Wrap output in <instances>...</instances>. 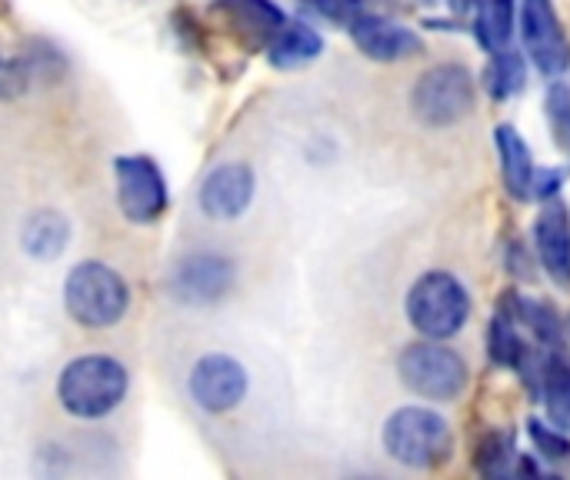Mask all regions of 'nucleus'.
<instances>
[{"label": "nucleus", "instance_id": "nucleus-11", "mask_svg": "<svg viewBox=\"0 0 570 480\" xmlns=\"http://www.w3.org/2000/svg\"><path fill=\"white\" fill-rule=\"evenodd\" d=\"M234 287V264L220 254H190L174 271V291L187 304H214Z\"/></svg>", "mask_w": 570, "mask_h": 480}, {"label": "nucleus", "instance_id": "nucleus-25", "mask_svg": "<svg viewBox=\"0 0 570 480\" xmlns=\"http://www.w3.org/2000/svg\"><path fill=\"white\" fill-rule=\"evenodd\" d=\"M301 10L317 17V20L347 27L361 13V0H301Z\"/></svg>", "mask_w": 570, "mask_h": 480}, {"label": "nucleus", "instance_id": "nucleus-14", "mask_svg": "<svg viewBox=\"0 0 570 480\" xmlns=\"http://www.w3.org/2000/svg\"><path fill=\"white\" fill-rule=\"evenodd\" d=\"M494 137H498V150H501V170H504L508 190L518 200H531L534 197L538 170H534V160H531V150L524 144V137L514 127H508V124H501Z\"/></svg>", "mask_w": 570, "mask_h": 480}, {"label": "nucleus", "instance_id": "nucleus-20", "mask_svg": "<svg viewBox=\"0 0 570 480\" xmlns=\"http://www.w3.org/2000/svg\"><path fill=\"white\" fill-rule=\"evenodd\" d=\"M524 80H528L524 53H518L511 47H501V50L491 53V63H488V90L494 97H511V94L524 90Z\"/></svg>", "mask_w": 570, "mask_h": 480}, {"label": "nucleus", "instance_id": "nucleus-24", "mask_svg": "<svg viewBox=\"0 0 570 480\" xmlns=\"http://www.w3.org/2000/svg\"><path fill=\"white\" fill-rule=\"evenodd\" d=\"M548 120L554 130V140L570 157V87L568 84H551L548 90Z\"/></svg>", "mask_w": 570, "mask_h": 480}, {"label": "nucleus", "instance_id": "nucleus-4", "mask_svg": "<svg viewBox=\"0 0 570 480\" xmlns=\"http://www.w3.org/2000/svg\"><path fill=\"white\" fill-rule=\"evenodd\" d=\"M407 317L424 337L448 341L464 331L471 317V297L454 274L428 271L407 294Z\"/></svg>", "mask_w": 570, "mask_h": 480}, {"label": "nucleus", "instance_id": "nucleus-6", "mask_svg": "<svg viewBox=\"0 0 570 480\" xmlns=\"http://www.w3.org/2000/svg\"><path fill=\"white\" fill-rule=\"evenodd\" d=\"M411 107L428 127H451L471 114L474 80L461 63H438L417 80Z\"/></svg>", "mask_w": 570, "mask_h": 480}, {"label": "nucleus", "instance_id": "nucleus-2", "mask_svg": "<svg viewBox=\"0 0 570 480\" xmlns=\"http://www.w3.org/2000/svg\"><path fill=\"white\" fill-rule=\"evenodd\" d=\"M63 304L77 324L100 331L124 321L130 307V287L114 267L100 261H83L63 281Z\"/></svg>", "mask_w": 570, "mask_h": 480}, {"label": "nucleus", "instance_id": "nucleus-17", "mask_svg": "<svg viewBox=\"0 0 570 480\" xmlns=\"http://www.w3.org/2000/svg\"><path fill=\"white\" fill-rule=\"evenodd\" d=\"M20 241H23V251H27L30 257H37V261H53V257L63 254V247H67V241H70V224H67V217L57 214V210H37V214L27 217Z\"/></svg>", "mask_w": 570, "mask_h": 480}, {"label": "nucleus", "instance_id": "nucleus-8", "mask_svg": "<svg viewBox=\"0 0 570 480\" xmlns=\"http://www.w3.org/2000/svg\"><path fill=\"white\" fill-rule=\"evenodd\" d=\"M521 37L541 74L561 77L570 67V43L551 0H521Z\"/></svg>", "mask_w": 570, "mask_h": 480}, {"label": "nucleus", "instance_id": "nucleus-15", "mask_svg": "<svg viewBox=\"0 0 570 480\" xmlns=\"http://www.w3.org/2000/svg\"><path fill=\"white\" fill-rule=\"evenodd\" d=\"M321 50H324L321 33H317L311 23H304V20H284V27H281V30L274 33V40L267 43L271 63L281 67V70L304 67V63H311Z\"/></svg>", "mask_w": 570, "mask_h": 480}, {"label": "nucleus", "instance_id": "nucleus-1", "mask_svg": "<svg viewBox=\"0 0 570 480\" xmlns=\"http://www.w3.org/2000/svg\"><path fill=\"white\" fill-rule=\"evenodd\" d=\"M127 394V371L107 354H87L70 361L57 381V401L70 418L97 421L120 408Z\"/></svg>", "mask_w": 570, "mask_h": 480}, {"label": "nucleus", "instance_id": "nucleus-9", "mask_svg": "<svg viewBox=\"0 0 570 480\" xmlns=\"http://www.w3.org/2000/svg\"><path fill=\"white\" fill-rule=\"evenodd\" d=\"M247 394V371L227 354H207L190 371V398L207 414L234 411Z\"/></svg>", "mask_w": 570, "mask_h": 480}, {"label": "nucleus", "instance_id": "nucleus-18", "mask_svg": "<svg viewBox=\"0 0 570 480\" xmlns=\"http://www.w3.org/2000/svg\"><path fill=\"white\" fill-rule=\"evenodd\" d=\"M544 404L558 431H570V357L558 347L544 357Z\"/></svg>", "mask_w": 570, "mask_h": 480}, {"label": "nucleus", "instance_id": "nucleus-21", "mask_svg": "<svg viewBox=\"0 0 570 480\" xmlns=\"http://www.w3.org/2000/svg\"><path fill=\"white\" fill-rule=\"evenodd\" d=\"M43 70L33 53H3L0 50V100H13L30 87V77Z\"/></svg>", "mask_w": 570, "mask_h": 480}, {"label": "nucleus", "instance_id": "nucleus-10", "mask_svg": "<svg viewBox=\"0 0 570 480\" xmlns=\"http://www.w3.org/2000/svg\"><path fill=\"white\" fill-rule=\"evenodd\" d=\"M254 197V170L240 160L220 164L200 184V210L217 221H234Z\"/></svg>", "mask_w": 570, "mask_h": 480}, {"label": "nucleus", "instance_id": "nucleus-16", "mask_svg": "<svg viewBox=\"0 0 570 480\" xmlns=\"http://www.w3.org/2000/svg\"><path fill=\"white\" fill-rule=\"evenodd\" d=\"M220 10L230 17V23L250 40V43H271L274 33L284 27V13L281 7H274L271 0H220Z\"/></svg>", "mask_w": 570, "mask_h": 480}, {"label": "nucleus", "instance_id": "nucleus-22", "mask_svg": "<svg viewBox=\"0 0 570 480\" xmlns=\"http://www.w3.org/2000/svg\"><path fill=\"white\" fill-rule=\"evenodd\" d=\"M524 347H528V344L518 337L514 321H511L508 314H498V317L491 321V331H488V351H491V357H494L501 368H518Z\"/></svg>", "mask_w": 570, "mask_h": 480}, {"label": "nucleus", "instance_id": "nucleus-27", "mask_svg": "<svg viewBox=\"0 0 570 480\" xmlns=\"http://www.w3.org/2000/svg\"><path fill=\"white\" fill-rule=\"evenodd\" d=\"M451 7H454L458 13H468V10L474 7V0H451Z\"/></svg>", "mask_w": 570, "mask_h": 480}, {"label": "nucleus", "instance_id": "nucleus-7", "mask_svg": "<svg viewBox=\"0 0 570 480\" xmlns=\"http://www.w3.org/2000/svg\"><path fill=\"white\" fill-rule=\"evenodd\" d=\"M117 177V204L127 221L134 224H154L167 210V180L160 167L144 154L117 157L114 164Z\"/></svg>", "mask_w": 570, "mask_h": 480}, {"label": "nucleus", "instance_id": "nucleus-23", "mask_svg": "<svg viewBox=\"0 0 570 480\" xmlns=\"http://www.w3.org/2000/svg\"><path fill=\"white\" fill-rule=\"evenodd\" d=\"M511 464H514V444H511V438L491 434V438L481 444V454H478L481 474H488V478H504V474H511Z\"/></svg>", "mask_w": 570, "mask_h": 480}, {"label": "nucleus", "instance_id": "nucleus-12", "mask_svg": "<svg viewBox=\"0 0 570 480\" xmlns=\"http://www.w3.org/2000/svg\"><path fill=\"white\" fill-rule=\"evenodd\" d=\"M347 27H351L354 43L371 60H404V57L421 53V37L411 33L407 27L387 20V17H377V13H364L361 10Z\"/></svg>", "mask_w": 570, "mask_h": 480}, {"label": "nucleus", "instance_id": "nucleus-26", "mask_svg": "<svg viewBox=\"0 0 570 480\" xmlns=\"http://www.w3.org/2000/svg\"><path fill=\"white\" fill-rule=\"evenodd\" d=\"M528 428H531V441H534V448H538L548 461H568L570 441L564 438V434H558V431L544 428L541 421H531Z\"/></svg>", "mask_w": 570, "mask_h": 480}, {"label": "nucleus", "instance_id": "nucleus-19", "mask_svg": "<svg viewBox=\"0 0 570 480\" xmlns=\"http://www.w3.org/2000/svg\"><path fill=\"white\" fill-rule=\"evenodd\" d=\"M478 7V37L494 53L511 43L514 33V7L518 0H474Z\"/></svg>", "mask_w": 570, "mask_h": 480}, {"label": "nucleus", "instance_id": "nucleus-3", "mask_svg": "<svg viewBox=\"0 0 570 480\" xmlns=\"http://www.w3.org/2000/svg\"><path fill=\"white\" fill-rule=\"evenodd\" d=\"M384 451L404 468H441L454 451L448 421L431 408H401L384 424Z\"/></svg>", "mask_w": 570, "mask_h": 480}, {"label": "nucleus", "instance_id": "nucleus-13", "mask_svg": "<svg viewBox=\"0 0 570 480\" xmlns=\"http://www.w3.org/2000/svg\"><path fill=\"white\" fill-rule=\"evenodd\" d=\"M534 241L544 271L561 287H570V214L558 197L544 200V210L534 224Z\"/></svg>", "mask_w": 570, "mask_h": 480}, {"label": "nucleus", "instance_id": "nucleus-5", "mask_svg": "<svg viewBox=\"0 0 570 480\" xmlns=\"http://www.w3.org/2000/svg\"><path fill=\"white\" fill-rule=\"evenodd\" d=\"M401 381L428 401H458L468 388V364L458 351L441 341H421L401 351L397 357Z\"/></svg>", "mask_w": 570, "mask_h": 480}]
</instances>
